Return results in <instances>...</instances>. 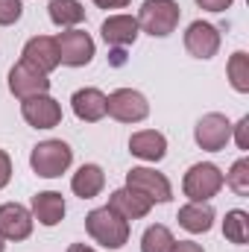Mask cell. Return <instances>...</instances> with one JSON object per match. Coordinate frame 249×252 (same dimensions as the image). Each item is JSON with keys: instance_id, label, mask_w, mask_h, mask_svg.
I'll list each match as a JSON object with an SVG mask.
<instances>
[{"instance_id": "1", "label": "cell", "mask_w": 249, "mask_h": 252, "mask_svg": "<svg viewBox=\"0 0 249 252\" xmlns=\"http://www.w3.org/2000/svg\"><path fill=\"white\" fill-rule=\"evenodd\" d=\"M85 229L91 235V241H97L106 250H124L129 241V220H124L118 211H112L109 205L88 211L85 217Z\"/></svg>"}, {"instance_id": "2", "label": "cell", "mask_w": 249, "mask_h": 252, "mask_svg": "<svg viewBox=\"0 0 249 252\" xmlns=\"http://www.w3.org/2000/svg\"><path fill=\"white\" fill-rule=\"evenodd\" d=\"M70 164H73V150H70V144H64L59 138H50V141L35 144L32 153H30V167L41 179L62 176V173H67Z\"/></svg>"}, {"instance_id": "3", "label": "cell", "mask_w": 249, "mask_h": 252, "mask_svg": "<svg viewBox=\"0 0 249 252\" xmlns=\"http://www.w3.org/2000/svg\"><path fill=\"white\" fill-rule=\"evenodd\" d=\"M179 18L182 9L176 0H144L138 12V27L153 38H167L179 27Z\"/></svg>"}, {"instance_id": "4", "label": "cell", "mask_w": 249, "mask_h": 252, "mask_svg": "<svg viewBox=\"0 0 249 252\" xmlns=\"http://www.w3.org/2000/svg\"><path fill=\"white\" fill-rule=\"evenodd\" d=\"M223 190V170L211 161H196L190 164L182 179V193L190 202H208Z\"/></svg>"}, {"instance_id": "5", "label": "cell", "mask_w": 249, "mask_h": 252, "mask_svg": "<svg viewBox=\"0 0 249 252\" xmlns=\"http://www.w3.org/2000/svg\"><path fill=\"white\" fill-rule=\"evenodd\" d=\"M106 115L118 124H141L150 115V103L135 88H118L106 97Z\"/></svg>"}, {"instance_id": "6", "label": "cell", "mask_w": 249, "mask_h": 252, "mask_svg": "<svg viewBox=\"0 0 249 252\" xmlns=\"http://www.w3.org/2000/svg\"><path fill=\"white\" fill-rule=\"evenodd\" d=\"M193 141L205 153H220L232 141V121L226 115H220V112L202 115L196 121V126H193Z\"/></svg>"}, {"instance_id": "7", "label": "cell", "mask_w": 249, "mask_h": 252, "mask_svg": "<svg viewBox=\"0 0 249 252\" xmlns=\"http://www.w3.org/2000/svg\"><path fill=\"white\" fill-rule=\"evenodd\" d=\"M9 91L18 100L47 94L50 91V73L38 70L35 64H30L27 59H21V62L12 64V70H9Z\"/></svg>"}, {"instance_id": "8", "label": "cell", "mask_w": 249, "mask_h": 252, "mask_svg": "<svg viewBox=\"0 0 249 252\" xmlns=\"http://www.w3.org/2000/svg\"><path fill=\"white\" fill-rule=\"evenodd\" d=\"M126 188L138 190L141 196H147L153 205L156 202H170L173 199V188L170 179L164 173H158L156 167H132L126 173Z\"/></svg>"}, {"instance_id": "9", "label": "cell", "mask_w": 249, "mask_h": 252, "mask_svg": "<svg viewBox=\"0 0 249 252\" xmlns=\"http://www.w3.org/2000/svg\"><path fill=\"white\" fill-rule=\"evenodd\" d=\"M56 47H59V64L67 67H85L94 59V38L85 30H64L56 35Z\"/></svg>"}, {"instance_id": "10", "label": "cell", "mask_w": 249, "mask_h": 252, "mask_svg": "<svg viewBox=\"0 0 249 252\" xmlns=\"http://www.w3.org/2000/svg\"><path fill=\"white\" fill-rule=\"evenodd\" d=\"M21 118L32 129H53L62 124V106L50 94L27 97V100H21Z\"/></svg>"}, {"instance_id": "11", "label": "cell", "mask_w": 249, "mask_h": 252, "mask_svg": "<svg viewBox=\"0 0 249 252\" xmlns=\"http://www.w3.org/2000/svg\"><path fill=\"white\" fill-rule=\"evenodd\" d=\"M32 211L24 208L21 202H3L0 205V238L3 241H27L32 235Z\"/></svg>"}, {"instance_id": "12", "label": "cell", "mask_w": 249, "mask_h": 252, "mask_svg": "<svg viewBox=\"0 0 249 252\" xmlns=\"http://www.w3.org/2000/svg\"><path fill=\"white\" fill-rule=\"evenodd\" d=\"M185 50L193 59H214L220 50V30L208 21H193L185 30Z\"/></svg>"}, {"instance_id": "13", "label": "cell", "mask_w": 249, "mask_h": 252, "mask_svg": "<svg viewBox=\"0 0 249 252\" xmlns=\"http://www.w3.org/2000/svg\"><path fill=\"white\" fill-rule=\"evenodd\" d=\"M100 35L109 47H129L138 41L141 35V27H138V18L135 15H109L100 27Z\"/></svg>"}, {"instance_id": "14", "label": "cell", "mask_w": 249, "mask_h": 252, "mask_svg": "<svg viewBox=\"0 0 249 252\" xmlns=\"http://www.w3.org/2000/svg\"><path fill=\"white\" fill-rule=\"evenodd\" d=\"M109 208L112 211H118L124 220H144L150 211H153V202L147 199V196H141L138 190H132V188H118V190H112V196H109Z\"/></svg>"}, {"instance_id": "15", "label": "cell", "mask_w": 249, "mask_h": 252, "mask_svg": "<svg viewBox=\"0 0 249 252\" xmlns=\"http://www.w3.org/2000/svg\"><path fill=\"white\" fill-rule=\"evenodd\" d=\"M129 153L141 161H161L167 156V138L156 129H141V132H132L129 138Z\"/></svg>"}, {"instance_id": "16", "label": "cell", "mask_w": 249, "mask_h": 252, "mask_svg": "<svg viewBox=\"0 0 249 252\" xmlns=\"http://www.w3.org/2000/svg\"><path fill=\"white\" fill-rule=\"evenodd\" d=\"M30 211H32V220H38L41 226L53 229V226H59L64 220L67 205H64V196L59 190H41V193L32 196V208Z\"/></svg>"}, {"instance_id": "17", "label": "cell", "mask_w": 249, "mask_h": 252, "mask_svg": "<svg viewBox=\"0 0 249 252\" xmlns=\"http://www.w3.org/2000/svg\"><path fill=\"white\" fill-rule=\"evenodd\" d=\"M21 56L30 64H35L38 70H44V73L59 67V47H56V38H50V35H32L24 44Z\"/></svg>"}, {"instance_id": "18", "label": "cell", "mask_w": 249, "mask_h": 252, "mask_svg": "<svg viewBox=\"0 0 249 252\" xmlns=\"http://www.w3.org/2000/svg\"><path fill=\"white\" fill-rule=\"evenodd\" d=\"M70 109H73V115L79 121L97 124V121L106 118V94L100 88H79L70 97Z\"/></svg>"}, {"instance_id": "19", "label": "cell", "mask_w": 249, "mask_h": 252, "mask_svg": "<svg viewBox=\"0 0 249 252\" xmlns=\"http://www.w3.org/2000/svg\"><path fill=\"white\" fill-rule=\"evenodd\" d=\"M176 220L185 232L202 235V232H211V226H214V208L208 202H187V205L179 208Z\"/></svg>"}, {"instance_id": "20", "label": "cell", "mask_w": 249, "mask_h": 252, "mask_svg": "<svg viewBox=\"0 0 249 252\" xmlns=\"http://www.w3.org/2000/svg\"><path fill=\"white\" fill-rule=\"evenodd\" d=\"M103 188H106V173L100 164H82L70 179V190L79 199H94Z\"/></svg>"}, {"instance_id": "21", "label": "cell", "mask_w": 249, "mask_h": 252, "mask_svg": "<svg viewBox=\"0 0 249 252\" xmlns=\"http://www.w3.org/2000/svg\"><path fill=\"white\" fill-rule=\"evenodd\" d=\"M47 15L59 30H76V24L85 21V6L79 0H50Z\"/></svg>"}, {"instance_id": "22", "label": "cell", "mask_w": 249, "mask_h": 252, "mask_svg": "<svg viewBox=\"0 0 249 252\" xmlns=\"http://www.w3.org/2000/svg\"><path fill=\"white\" fill-rule=\"evenodd\" d=\"M223 235H226V241H232V244H238V247H247V241H249V214L244 211V208L226 211Z\"/></svg>"}, {"instance_id": "23", "label": "cell", "mask_w": 249, "mask_h": 252, "mask_svg": "<svg viewBox=\"0 0 249 252\" xmlns=\"http://www.w3.org/2000/svg\"><path fill=\"white\" fill-rule=\"evenodd\" d=\"M173 244H176L173 232L167 226H161V223H153L141 238V252H170Z\"/></svg>"}, {"instance_id": "24", "label": "cell", "mask_w": 249, "mask_h": 252, "mask_svg": "<svg viewBox=\"0 0 249 252\" xmlns=\"http://www.w3.org/2000/svg\"><path fill=\"white\" fill-rule=\"evenodd\" d=\"M226 73H229V82L238 94H249V56L244 50L232 53V59L226 64Z\"/></svg>"}, {"instance_id": "25", "label": "cell", "mask_w": 249, "mask_h": 252, "mask_svg": "<svg viewBox=\"0 0 249 252\" xmlns=\"http://www.w3.org/2000/svg\"><path fill=\"white\" fill-rule=\"evenodd\" d=\"M223 185H229L238 196H247L249 193V158H238L229 167V173H223Z\"/></svg>"}, {"instance_id": "26", "label": "cell", "mask_w": 249, "mask_h": 252, "mask_svg": "<svg viewBox=\"0 0 249 252\" xmlns=\"http://www.w3.org/2000/svg\"><path fill=\"white\" fill-rule=\"evenodd\" d=\"M21 15H24V3L21 0H0V27L18 24Z\"/></svg>"}, {"instance_id": "27", "label": "cell", "mask_w": 249, "mask_h": 252, "mask_svg": "<svg viewBox=\"0 0 249 252\" xmlns=\"http://www.w3.org/2000/svg\"><path fill=\"white\" fill-rule=\"evenodd\" d=\"M232 135H235L241 150H249V115H244L238 124H232Z\"/></svg>"}, {"instance_id": "28", "label": "cell", "mask_w": 249, "mask_h": 252, "mask_svg": "<svg viewBox=\"0 0 249 252\" xmlns=\"http://www.w3.org/2000/svg\"><path fill=\"white\" fill-rule=\"evenodd\" d=\"M9 179H12V158L6 150H0V190L9 185Z\"/></svg>"}, {"instance_id": "29", "label": "cell", "mask_w": 249, "mask_h": 252, "mask_svg": "<svg viewBox=\"0 0 249 252\" xmlns=\"http://www.w3.org/2000/svg\"><path fill=\"white\" fill-rule=\"evenodd\" d=\"M232 3H235V0H196V6L205 9V12H226Z\"/></svg>"}, {"instance_id": "30", "label": "cell", "mask_w": 249, "mask_h": 252, "mask_svg": "<svg viewBox=\"0 0 249 252\" xmlns=\"http://www.w3.org/2000/svg\"><path fill=\"white\" fill-rule=\"evenodd\" d=\"M170 252H205V250H202V247H199L196 241H176Z\"/></svg>"}, {"instance_id": "31", "label": "cell", "mask_w": 249, "mask_h": 252, "mask_svg": "<svg viewBox=\"0 0 249 252\" xmlns=\"http://www.w3.org/2000/svg\"><path fill=\"white\" fill-rule=\"evenodd\" d=\"M94 6H100V9H126L132 0H91Z\"/></svg>"}, {"instance_id": "32", "label": "cell", "mask_w": 249, "mask_h": 252, "mask_svg": "<svg viewBox=\"0 0 249 252\" xmlns=\"http://www.w3.org/2000/svg\"><path fill=\"white\" fill-rule=\"evenodd\" d=\"M109 56H112L109 62L115 64V67H121V64H126V53H124V47H115V50H112Z\"/></svg>"}, {"instance_id": "33", "label": "cell", "mask_w": 249, "mask_h": 252, "mask_svg": "<svg viewBox=\"0 0 249 252\" xmlns=\"http://www.w3.org/2000/svg\"><path fill=\"white\" fill-rule=\"evenodd\" d=\"M67 252H97V250H94V247H88V244H70Z\"/></svg>"}, {"instance_id": "34", "label": "cell", "mask_w": 249, "mask_h": 252, "mask_svg": "<svg viewBox=\"0 0 249 252\" xmlns=\"http://www.w3.org/2000/svg\"><path fill=\"white\" fill-rule=\"evenodd\" d=\"M0 252H6V241L3 238H0Z\"/></svg>"}]
</instances>
